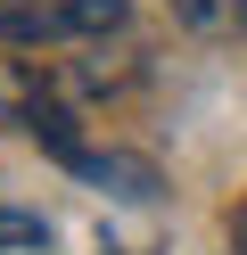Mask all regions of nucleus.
<instances>
[{
	"label": "nucleus",
	"mask_w": 247,
	"mask_h": 255,
	"mask_svg": "<svg viewBox=\"0 0 247 255\" xmlns=\"http://www.w3.org/2000/svg\"><path fill=\"white\" fill-rule=\"evenodd\" d=\"M124 0H8L0 8V41L16 50H58V41H107L124 33Z\"/></svg>",
	"instance_id": "nucleus-1"
},
{
	"label": "nucleus",
	"mask_w": 247,
	"mask_h": 255,
	"mask_svg": "<svg viewBox=\"0 0 247 255\" xmlns=\"http://www.w3.org/2000/svg\"><path fill=\"white\" fill-rule=\"evenodd\" d=\"M74 173H82V181H99V189H115V198H157V165L132 156V148H91Z\"/></svg>",
	"instance_id": "nucleus-2"
},
{
	"label": "nucleus",
	"mask_w": 247,
	"mask_h": 255,
	"mask_svg": "<svg viewBox=\"0 0 247 255\" xmlns=\"http://www.w3.org/2000/svg\"><path fill=\"white\" fill-rule=\"evenodd\" d=\"M58 74H41L33 58H0V124H33V107L49 99Z\"/></svg>",
	"instance_id": "nucleus-3"
},
{
	"label": "nucleus",
	"mask_w": 247,
	"mask_h": 255,
	"mask_svg": "<svg viewBox=\"0 0 247 255\" xmlns=\"http://www.w3.org/2000/svg\"><path fill=\"white\" fill-rule=\"evenodd\" d=\"M165 8H173V25H181V33H198V41L247 33V0H165Z\"/></svg>",
	"instance_id": "nucleus-4"
},
{
	"label": "nucleus",
	"mask_w": 247,
	"mask_h": 255,
	"mask_svg": "<svg viewBox=\"0 0 247 255\" xmlns=\"http://www.w3.org/2000/svg\"><path fill=\"white\" fill-rule=\"evenodd\" d=\"M49 247V222L41 214H16V206H0V255H33Z\"/></svg>",
	"instance_id": "nucleus-5"
},
{
	"label": "nucleus",
	"mask_w": 247,
	"mask_h": 255,
	"mask_svg": "<svg viewBox=\"0 0 247 255\" xmlns=\"http://www.w3.org/2000/svg\"><path fill=\"white\" fill-rule=\"evenodd\" d=\"M231 247L247 255V206H239V214H231Z\"/></svg>",
	"instance_id": "nucleus-6"
}]
</instances>
